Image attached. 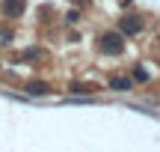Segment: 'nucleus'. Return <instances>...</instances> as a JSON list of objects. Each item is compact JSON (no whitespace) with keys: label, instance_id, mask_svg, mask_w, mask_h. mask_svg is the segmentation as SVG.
I'll use <instances>...</instances> for the list:
<instances>
[{"label":"nucleus","instance_id":"10","mask_svg":"<svg viewBox=\"0 0 160 152\" xmlns=\"http://www.w3.org/2000/svg\"><path fill=\"white\" fill-rule=\"evenodd\" d=\"M74 3H77V6H86V3H89V0H74Z\"/></svg>","mask_w":160,"mask_h":152},{"label":"nucleus","instance_id":"5","mask_svg":"<svg viewBox=\"0 0 160 152\" xmlns=\"http://www.w3.org/2000/svg\"><path fill=\"white\" fill-rule=\"evenodd\" d=\"M27 93L30 95H48V93H51V87H48L45 81H30L27 84Z\"/></svg>","mask_w":160,"mask_h":152},{"label":"nucleus","instance_id":"1","mask_svg":"<svg viewBox=\"0 0 160 152\" xmlns=\"http://www.w3.org/2000/svg\"><path fill=\"white\" fill-rule=\"evenodd\" d=\"M101 51L104 54H113V57L122 54V51H125V36H122V33H104L101 36Z\"/></svg>","mask_w":160,"mask_h":152},{"label":"nucleus","instance_id":"6","mask_svg":"<svg viewBox=\"0 0 160 152\" xmlns=\"http://www.w3.org/2000/svg\"><path fill=\"white\" fill-rule=\"evenodd\" d=\"M12 39H15V33H12V30H6V27L0 30V45H9Z\"/></svg>","mask_w":160,"mask_h":152},{"label":"nucleus","instance_id":"2","mask_svg":"<svg viewBox=\"0 0 160 152\" xmlns=\"http://www.w3.org/2000/svg\"><path fill=\"white\" fill-rule=\"evenodd\" d=\"M139 30H142V18H139V15H125V18H119V33H122V36H137Z\"/></svg>","mask_w":160,"mask_h":152},{"label":"nucleus","instance_id":"8","mask_svg":"<svg viewBox=\"0 0 160 152\" xmlns=\"http://www.w3.org/2000/svg\"><path fill=\"white\" fill-rule=\"evenodd\" d=\"M133 78H137V81H148V72H145V69H139V66H137V69H133Z\"/></svg>","mask_w":160,"mask_h":152},{"label":"nucleus","instance_id":"9","mask_svg":"<svg viewBox=\"0 0 160 152\" xmlns=\"http://www.w3.org/2000/svg\"><path fill=\"white\" fill-rule=\"evenodd\" d=\"M80 21V12L74 9V12H68V15H65V24H77Z\"/></svg>","mask_w":160,"mask_h":152},{"label":"nucleus","instance_id":"3","mask_svg":"<svg viewBox=\"0 0 160 152\" xmlns=\"http://www.w3.org/2000/svg\"><path fill=\"white\" fill-rule=\"evenodd\" d=\"M27 9V0H3V15L6 18H18Z\"/></svg>","mask_w":160,"mask_h":152},{"label":"nucleus","instance_id":"7","mask_svg":"<svg viewBox=\"0 0 160 152\" xmlns=\"http://www.w3.org/2000/svg\"><path fill=\"white\" fill-rule=\"evenodd\" d=\"M71 93H92V87H86V84H71Z\"/></svg>","mask_w":160,"mask_h":152},{"label":"nucleus","instance_id":"4","mask_svg":"<svg viewBox=\"0 0 160 152\" xmlns=\"http://www.w3.org/2000/svg\"><path fill=\"white\" fill-rule=\"evenodd\" d=\"M110 90H116V93H128V90H133V81L131 78H110Z\"/></svg>","mask_w":160,"mask_h":152}]
</instances>
